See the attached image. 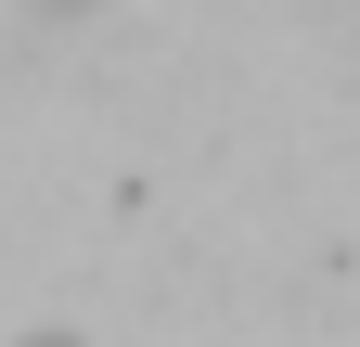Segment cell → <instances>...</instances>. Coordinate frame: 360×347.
<instances>
[{
	"label": "cell",
	"instance_id": "6da1fadb",
	"mask_svg": "<svg viewBox=\"0 0 360 347\" xmlns=\"http://www.w3.org/2000/svg\"><path fill=\"white\" fill-rule=\"evenodd\" d=\"M39 13H90V0H39Z\"/></svg>",
	"mask_w": 360,
	"mask_h": 347
}]
</instances>
